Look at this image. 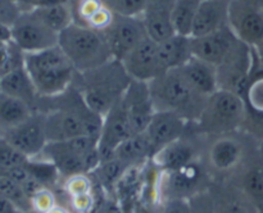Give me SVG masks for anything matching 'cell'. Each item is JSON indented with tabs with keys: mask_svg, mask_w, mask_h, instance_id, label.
I'll return each instance as SVG.
<instances>
[{
	"mask_svg": "<svg viewBox=\"0 0 263 213\" xmlns=\"http://www.w3.org/2000/svg\"><path fill=\"white\" fill-rule=\"evenodd\" d=\"M115 59L122 61L148 36L141 15L115 14L112 23L103 31Z\"/></svg>",
	"mask_w": 263,
	"mask_h": 213,
	"instance_id": "14",
	"label": "cell"
},
{
	"mask_svg": "<svg viewBox=\"0 0 263 213\" xmlns=\"http://www.w3.org/2000/svg\"><path fill=\"white\" fill-rule=\"evenodd\" d=\"M240 96L246 110L241 130L259 143L263 140V68L257 54L256 63Z\"/></svg>",
	"mask_w": 263,
	"mask_h": 213,
	"instance_id": "13",
	"label": "cell"
},
{
	"mask_svg": "<svg viewBox=\"0 0 263 213\" xmlns=\"http://www.w3.org/2000/svg\"><path fill=\"white\" fill-rule=\"evenodd\" d=\"M202 0H175L174 26L179 35H192L193 23Z\"/></svg>",
	"mask_w": 263,
	"mask_h": 213,
	"instance_id": "32",
	"label": "cell"
},
{
	"mask_svg": "<svg viewBox=\"0 0 263 213\" xmlns=\"http://www.w3.org/2000/svg\"><path fill=\"white\" fill-rule=\"evenodd\" d=\"M243 44L229 26L210 33L192 37L193 56L199 58L217 68L228 61Z\"/></svg>",
	"mask_w": 263,
	"mask_h": 213,
	"instance_id": "16",
	"label": "cell"
},
{
	"mask_svg": "<svg viewBox=\"0 0 263 213\" xmlns=\"http://www.w3.org/2000/svg\"><path fill=\"white\" fill-rule=\"evenodd\" d=\"M207 136L198 132L190 123L184 135L168 145L159 149L153 157L152 163L159 171H172L181 168L192 162L203 158Z\"/></svg>",
	"mask_w": 263,
	"mask_h": 213,
	"instance_id": "10",
	"label": "cell"
},
{
	"mask_svg": "<svg viewBox=\"0 0 263 213\" xmlns=\"http://www.w3.org/2000/svg\"><path fill=\"white\" fill-rule=\"evenodd\" d=\"M94 189L95 182L90 173L72 175L61 181V191L66 197V200L68 198L91 192L94 191Z\"/></svg>",
	"mask_w": 263,
	"mask_h": 213,
	"instance_id": "34",
	"label": "cell"
},
{
	"mask_svg": "<svg viewBox=\"0 0 263 213\" xmlns=\"http://www.w3.org/2000/svg\"><path fill=\"white\" fill-rule=\"evenodd\" d=\"M179 69L186 81L204 96H210L218 90L217 69L212 64L193 56Z\"/></svg>",
	"mask_w": 263,
	"mask_h": 213,
	"instance_id": "26",
	"label": "cell"
},
{
	"mask_svg": "<svg viewBox=\"0 0 263 213\" xmlns=\"http://www.w3.org/2000/svg\"><path fill=\"white\" fill-rule=\"evenodd\" d=\"M36 17L43 21L48 27L61 33L74 22L73 9L69 0L54 3H44L30 9Z\"/></svg>",
	"mask_w": 263,
	"mask_h": 213,
	"instance_id": "30",
	"label": "cell"
},
{
	"mask_svg": "<svg viewBox=\"0 0 263 213\" xmlns=\"http://www.w3.org/2000/svg\"><path fill=\"white\" fill-rule=\"evenodd\" d=\"M31 159L21 153L4 136H0V168L25 166Z\"/></svg>",
	"mask_w": 263,
	"mask_h": 213,
	"instance_id": "35",
	"label": "cell"
},
{
	"mask_svg": "<svg viewBox=\"0 0 263 213\" xmlns=\"http://www.w3.org/2000/svg\"><path fill=\"white\" fill-rule=\"evenodd\" d=\"M131 81L133 79L122 62L113 58L99 67L77 72L73 85L89 107L98 114L104 115L122 99Z\"/></svg>",
	"mask_w": 263,
	"mask_h": 213,
	"instance_id": "2",
	"label": "cell"
},
{
	"mask_svg": "<svg viewBox=\"0 0 263 213\" xmlns=\"http://www.w3.org/2000/svg\"><path fill=\"white\" fill-rule=\"evenodd\" d=\"M154 148L145 132L136 133L123 141L115 150V158L125 166H144L154 156Z\"/></svg>",
	"mask_w": 263,
	"mask_h": 213,
	"instance_id": "27",
	"label": "cell"
},
{
	"mask_svg": "<svg viewBox=\"0 0 263 213\" xmlns=\"http://www.w3.org/2000/svg\"><path fill=\"white\" fill-rule=\"evenodd\" d=\"M32 113L33 108L28 103L0 90V130L2 132L23 122Z\"/></svg>",
	"mask_w": 263,
	"mask_h": 213,
	"instance_id": "31",
	"label": "cell"
},
{
	"mask_svg": "<svg viewBox=\"0 0 263 213\" xmlns=\"http://www.w3.org/2000/svg\"><path fill=\"white\" fill-rule=\"evenodd\" d=\"M58 46L77 72L95 68L113 59L104 32L76 22L59 33Z\"/></svg>",
	"mask_w": 263,
	"mask_h": 213,
	"instance_id": "7",
	"label": "cell"
},
{
	"mask_svg": "<svg viewBox=\"0 0 263 213\" xmlns=\"http://www.w3.org/2000/svg\"><path fill=\"white\" fill-rule=\"evenodd\" d=\"M12 41V26L0 22V44H8Z\"/></svg>",
	"mask_w": 263,
	"mask_h": 213,
	"instance_id": "42",
	"label": "cell"
},
{
	"mask_svg": "<svg viewBox=\"0 0 263 213\" xmlns=\"http://www.w3.org/2000/svg\"><path fill=\"white\" fill-rule=\"evenodd\" d=\"M228 2H231V0H228Z\"/></svg>",
	"mask_w": 263,
	"mask_h": 213,
	"instance_id": "47",
	"label": "cell"
},
{
	"mask_svg": "<svg viewBox=\"0 0 263 213\" xmlns=\"http://www.w3.org/2000/svg\"><path fill=\"white\" fill-rule=\"evenodd\" d=\"M121 62L131 79L136 81L151 82L166 72L159 56V44L149 36L141 40Z\"/></svg>",
	"mask_w": 263,
	"mask_h": 213,
	"instance_id": "18",
	"label": "cell"
},
{
	"mask_svg": "<svg viewBox=\"0 0 263 213\" xmlns=\"http://www.w3.org/2000/svg\"><path fill=\"white\" fill-rule=\"evenodd\" d=\"M133 135L127 112L121 99L103 115L102 132L98 141L100 163L115 158L116 149Z\"/></svg>",
	"mask_w": 263,
	"mask_h": 213,
	"instance_id": "17",
	"label": "cell"
},
{
	"mask_svg": "<svg viewBox=\"0 0 263 213\" xmlns=\"http://www.w3.org/2000/svg\"><path fill=\"white\" fill-rule=\"evenodd\" d=\"M0 90L28 103L33 108L39 94L25 64L0 77Z\"/></svg>",
	"mask_w": 263,
	"mask_h": 213,
	"instance_id": "28",
	"label": "cell"
},
{
	"mask_svg": "<svg viewBox=\"0 0 263 213\" xmlns=\"http://www.w3.org/2000/svg\"><path fill=\"white\" fill-rule=\"evenodd\" d=\"M257 205L259 212L263 210V158L258 146L249 153L238 171L229 180Z\"/></svg>",
	"mask_w": 263,
	"mask_h": 213,
	"instance_id": "20",
	"label": "cell"
},
{
	"mask_svg": "<svg viewBox=\"0 0 263 213\" xmlns=\"http://www.w3.org/2000/svg\"><path fill=\"white\" fill-rule=\"evenodd\" d=\"M187 123L189 122L186 120L176 113L156 110L144 132L146 133L153 145L154 151L157 153L159 149L181 138L186 131Z\"/></svg>",
	"mask_w": 263,
	"mask_h": 213,
	"instance_id": "23",
	"label": "cell"
},
{
	"mask_svg": "<svg viewBox=\"0 0 263 213\" xmlns=\"http://www.w3.org/2000/svg\"><path fill=\"white\" fill-rule=\"evenodd\" d=\"M98 141L86 135L63 141H48L35 159L53 164L61 181L72 175L91 173L100 164Z\"/></svg>",
	"mask_w": 263,
	"mask_h": 213,
	"instance_id": "6",
	"label": "cell"
},
{
	"mask_svg": "<svg viewBox=\"0 0 263 213\" xmlns=\"http://www.w3.org/2000/svg\"><path fill=\"white\" fill-rule=\"evenodd\" d=\"M257 146L258 143L243 130L207 136L203 161L215 181H225Z\"/></svg>",
	"mask_w": 263,
	"mask_h": 213,
	"instance_id": "5",
	"label": "cell"
},
{
	"mask_svg": "<svg viewBox=\"0 0 263 213\" xmlns=\"http://www.w3.org/2000/svg\"><path fill=\"white\" fill-rule=\"evenodd\" d=\"M228 0H202L192 28V37L210 35L229 26Z\"/></svg>",
	"mask_w": 263,
	"mask_h": 213,
	"instance_id": "24",
	"label": "cell"
},
{
	"mask_svg": "<svg viewBox=\"0 0 263 213\" xmlns=\"http://www.w3.org/2000/svg\"><path fill=\"white\" fill-rule=\"evenodd\" d=\"M157 213H193V210L189 200L172 199L162 203Z\"/></svg>",
	"mask_w": 263,
	"mask_h": 213,
	"instance_id": "40",
	"label": "cell"
},
{
	"mask_svg": "<svg viewBox=\"0 0 263 213\" xmlns=\"http://www.w3.org/2000/svg\"><path fill=\"white\" fill-rule=\"evenodd\" d=\"M22 12L14 0H0V22L12 26Z\"/></svg>",
	"mask_w": 263,
	"mask_h": 213,
	"instance_id": "38",
	"label": "cell"
},
{
	"mask_svg": "<svg viewBox=\"0 0 263 213\" xmlns=\"http://www.w3.org/2000/svg\"><path fill=\"white\" fill-rule=\"evenodd\" d=\"M229 27L243 43L256 48L263 43V7L257 0H231Z\"/></svg>",
	"mask_w": 263,
	"mask_h": 213,
	"instance_id": "11",
	"label": "cell"
},
{
	"mask_svg": "<svg viewBox=\"0 0 263 213\" xmlns=\"http://www.w3.org/2000/svg\"><path fill=\"white\" fill-rule=\"evenodd\" d=\"M258 151H259V154H261L262 158H263V140H261L258 143Z\"/></svg>",
	"mask_w": 263,
	"mask_h": 213,
	"instance_id": "43",
	"label": "cell"
},
{
	"mask_svg": "<svg viewBox=\"0 0 263 213\" xmlns=\"http://www.w3.org/2000/svg\"><path fill=\"white\" fill-rule=\"evenodd\" d=\"M122 103L134 135L144 132L156 113L148 82L133 80L122 96Z\"/></svg>",
	"mask_w": 263,
	"mask_h": 213,
	"instance_id": "19",
	"label": "cell"
},
{
	"mask_svg": "<svg viewBox=\"0 0 263 213\" xmlns=\"http://www.w3.org/2000/svg\"><path fill=\"white\" fill-rule=\"evenodd\" d=\"M159 44V56L164 71L179 68L193 58L192 36L175 33Z\"/></svg>",
	"mask_w": 263,
	"mask_h": 213,
	"instance_id": "29",
	"label": "cell"
},
{
	"mask_svg": "<svg viewBox=\"0 0 263 213\" xmlns=\"http://www.w3.org/2000/svg\"><path fill=\"white\" fill-rule=\"evenodd\" d=\"M115 14L141 15L148 0H102Z\"/></svg>",
	"mask_w": 263,
	"mask_h": 213,
	"instance_id": "37",
	"label": "cell"
},
{
	"mask_svg": "<svg viewBox=\"0 0 263 213\" xmlns=\"http://www.w3.org/2000/svg\"><path fill=\"white\" fill-rule=\"evenodd\" d=\"M25 67L39 96H53L73 84L77 71L58 45L25 53Z\"/></svg>",
	"mask_w": 263,
	"mask_h": 213,
	"instance_id": "4",
	"label": "cell"
},
{
	"mask_svg": "<svg viewBox=\"0 0 263 213\" xmlns=\"http://www.w3.org/2000/svg\"><path fill=\"white\" fill-rule=\"evenodd\" d=\"M215 181L203 158L192 162L181 168L159 171L158 198L159 205L172 199L190 200L195 195L210 189Z\"/></svg>",
	"mask_w": 263,
	"mask_h": 213,
	"instance_id": "9",
	"label": "cell"
},
{
	"mask_svg": "<svg viewBox=\"0 0 263 213\" xmlns=\"http://www.w3.org/2000/svg\"><path fill=\"white\" fill-rule=\"evenodd\" d=\"M259 213H263V210H261V212H259Z\"/></svg>",
	"mask_w": 263,
	"mask_h": 213,
	"instance_id": "46",
	"label": "cell"
},
{
	"mask_svg": "<svg viewBox=\"0 0 263 213\" xmlns=\"http://www.w3.org/2000/svg\"><path fill=\"white\" fill-rule=\"evenodd\" d=\"M59 33L39 20L31 10H23L12 25V43L23 53H35L58 45Z\"/></svg>",
	"mask_w": 263,
	"mask_h": 213,
	"instance_id": "12",
	"label": "cell"
},
{
	"mask_svg": "<svg viewBox=\"0 0 263 213\" xmlns=\"http://www.w3.org/2000/svg\"><path fill=\"white\" fill-rule=\"evenodd\" d=\"M0 194L14 203L23 213L32 212L30 198L26 194L20 182L4 173H0Z\"/></svg>",
	"mask_w": 263,
	"mask_h": 213,
	"instance_id": "33",
	"label": "cell"
},
{
	"mask_svg": "<svg viewBox=\"0 0 263 213\" xmlns=\"http://www.w3.org/2000/svg\"><path fill=\"white\" fill-rule=\"evenodd\" d=\"M215 213H259L246 192L230 181H213L208 189Z\"/></svg>",
	"mask_w": 263,
	"mask_h": 213,
	"instance_id": "22",
	"label": "cell"
},
{
	"mask_svg": "<svg viewBox=\"0 0 263 213\" xmlns=\"http://www.w3.org/2000/svg\"><path fill=\"white\" fill-rule=\"evenodd\" d=\"M73 9L74 22L98 31L107 30L115 13L102 0H69Z\"/></svg>",
	"mask_w": 263,
	"mask_h": 213,
	"instance_id": "25",
	"label": "cell"
},
{
	"mask_svg": "<svg viewBox=\"0 0 263 213\" xmlns=\"http://www.w3.org/2000/svg\"><path fill=\"white\" fill-rule=\"evenodd\" d=\"M31 200V208L32 212L35 213H48L51 208L55 207L58 204V197L54 189L45 186L36 191L32 197L30 198Z\"/></svg>",
	"mask_w": 263,
	"mask_h": 213,
	"instance_id": "36",
	"label": "cell"
},
{
	"mask_svg": "<svg viewBox=\"0 0 263 213\" xmlns=\"http://www.w3.org/2000/svg\"><path fill=\"white\" fill-rule=\"evenodd\" d=\"M3 135V132H2V130H0V136H2Z\"/></svg>",
	"mask_w": 263,
	"mask_h": 213,
	"instance_id": "45",
	"label": "cell"
},
{
	"mask_svg": "<svg viewBox=\"0 0 263 213\" xmlns=\"http://www.w3.org/2000/svg\"><path fill=\"white\" fill-rule=\"evenodd\" d=\"M189 202L190 205H192L193 213H215L212 199H211L208 190L193 197Z\"/></svg>",
	"mask_w": 263,
	"mask_h": 213,
	"instance_id": "39",
	"label": "cell"
},
{
	"mask_svg": "<svg viewBox=\"0 0 263 213\" xmlns=\"http://www.w3.org/2000/svg\"><path fill=\"white\" fill-rule=\"evenodd\" d=\"M175 0H148L141 13L146 33L157 43L176 33L174 26Z\"/></svg>",
	"mask_w": 263,
	"mask_h": 213,
	"instance_id": "21",
	"label": "cell"
},
{
	"mask_svg": "<svg viewBox=\"0 0 263 213\" xmlns=\"http://www.w3.org/2000/svg\"><path fill=\"white\" fill-rule=\"evenodd\" d=\"M148 84L156 110L174 112L189 123L199 118L208 96L198 92L179 68L166 71Z\"/></svg>",
	"mask_w": 263,
	"mask_h": 213,
	"instance_id": "3",
	"label": "cell"
},
{
	"mask_svg": "<svg viewBox=\"0 0 263 213\" xmlns=\"http://www.w3.org/2000/svg\"><path fill=\"white\" fill-rule=\"evenodd\" d=\"M257 2H258V3H259V4H261V5H262V7H263V0H257Z\"/></svg>",
	"mask_w": 263,
	"mask_h": 213,
	"instance_id": "44",
	"label": "cell"
},
{
	"mask_svg": "<svg viewBox=\"0 0 263 213\" xmlns=\"http://www.w3.org/2000/svg\"><path fill=\"white\" fill-rule=\"evenodd\" d=\"M33 110L45 114L48 141H63L77 136H91L99 140L103 115L89 107L73 84L53 96H39Z\"/></svg>",
	"mask_w": 263,
	"mask_h": 213,
	"instance_id": "1",
	"label": "cell"
},
{
	"mask_svg": "<svg viewBox=\"0 0 263 213\" xmlns=\"http://www.w3.org/2000/svg\"><path fill=\"white\" fill-rule=\"evenodd\" d=\"M244 103L239 94L218 89L207 98L199 118L190 125L204 136H215L241 130Z\"/></svg>",
	"mask_w": 263,
	"mask_h": 213,
	"instance_id": "8",
	"label": "cell"
},
{
	"mask_svg": "<svg viewBox=\"0 0 263 213\" xmlns=\"http://www.w3.org/2000/svg\"><path fill=\"white\" fill-rule=\"evenodd\" d=\"M0 213H23L17 205L13 202H10L8 198L0 194Z\"/></svg>",
	"mask_w": 263,
	"mask_h": 213,
	"instance_id": "41",
	"label": "cell"
},
{
	"mask_svg": "<svg viewBox=\"0 0 263 213\" xmlns=\"http://www.w3.org/2000/svg\"><path fill=\"white\" fill-rule=\"evenodd\" d=\"M3 136L27 158H37L48 144L45 114L37 112V110H33L32 114L26 118L23 122L5 130L3 132Z\"/></svg>",
	"mask_w": 263,
	"mask_h": 213,
	"instance_id": "15",
	"label": "cell"
}]
</instances>
